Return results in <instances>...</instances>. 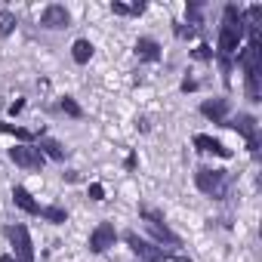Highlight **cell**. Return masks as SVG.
<instances>
[{
    "mask_svg": "<svg viewBox=\"0 0 262 262\" xmlns=\"http://www.w3.org/2000/svg\"><path fill=\"white\" fill-rule=\"evenodd\" d=\"M7 237L13 241V259L16 262H34V244L25 225H7Z\"/></svg>",
    "mask_w": 262,
    "mask_h": 262,
    "instance_id": "obj_1",
    "label": "cell"
},
{
    "mask_svg": "<svg viewBox=\"0 0 262 262\" xmlns=\"http://www.w3.org/2000/svg\"><path fill=\"white\" fill-rule=\"evenodd\" d=\"M194 182H198V188H201L204 194H210V198H222V194H225V173H222V170H207V167H201L198 176H194Z\"/></svg>",
    "mask_w": 262,
    "mask_h": 262,
    "instance_id": "obj_2",
    "label": "cell"
},
{
    "mask_svg": "<svg viewBox=\"0 0 262 262\" xmlns=\"http://www.w3.org/2000/svg\"><path fill=\"white\" fill-rule=\"evenodd\" d=\"M126 244H129V250H133L142 262H164V259H170L161 247H155V244H148V241H142L139 234H133V231H129L126 234Z\"/></svg>",
    "mask_w": 262,
    "mask_h": 262,
    "instance_id": "obj_3",
    "label": "cell"
},
{
    "mask_svg": "<svg viewBox=\"0 0 262 262\" xmlns=\"http://www.w3.org/2000/svg\"><path fill=\"white\" fill-rule=\"evenodd\" d=\"M142 219H145V225H148V231L158 237V241H167V244H173V247H179V234H173L167 225H164V216L158 213V210H142Z\"/></svg>",
    "mask_w": 262,
    "mask_h": 262,
    "instance_id": "obj_4",
    "label": "cell"
},
{
    "mask_svg": "<svg viewBox=\"0 0 262 262\" xmlns=\"http://www.w3.org/2000/svg\"><path fill=\"white\" fill-rule=\"evenodd\" d=\"M225 126L237 129L241 136H247V145H250V151H256V148H259V136H256V117H253V114H237V117L225 120Z\"/></svg>",
    "mask_w": 262,
    "mask_h": 262,
    "instance_id": "obj_5",
    "label": "cell"
},
{
    "mask_svg": "<svg viewBox=\"0 0 262 262\" xmlns=\"http://www.w3.org/2000/svg\"><path fill=\"white\" fill-rule=\"evenodd\" d=\"M10 158H13V164H19V167H25V170H40V167H43L40 148H31V145H16V148H10Z\"/></svg>",
    "mask_w": 262,
    "mask_h": 262,
    "instance_id": "obj_6",
    "label": "cell"
},
{
    "mask_svg": "<svg viewBox=\"0 0 262 262\" xmlns=\"http://www.w3.org/2000/svg\"><path fill=\"white\" fill-rule=\"evenodd\" d=\"M114 241H117L114 225H111V222H99V225L93 228V234H90V250H93V253H105L108 247H114Z\"/></svg>",
    "mask_w": 262,
    "mask_h": 262,
    "instance_id": "obj_7",
    "label": "cell"
},
{
    "mask_svg": "<svg viewBox=\"0 0 262 262\" xmlns=\"http://www.w3.org/2000/svg\"><path fill=\"white\" fill-rule=\"evenodd\" d=\"M241 37H244V25H222V31H219V53L228 59L237 50Z\"/></svg>",
    "mask_w": 262,
    "mask_h": 262,
    "instance_id": "obj_8",
    "label": "cell"
},
{
    "mask_svg": "<svg viewBox=\"0 0 262 262\" xmlns=\"http://www.w3.org/2000/svg\"><path fill=\"white\" fill-rule=\"evenodd\" d=\"M68 22H71V16H68V10L62 4H50L43 10V16H40L43 28H68Z\"/></svg>",
    "mask_w": 262,
    "mask_h": 262,
    "instance_id": "obj_9",
    "label": "cell"
},
{
    "mask_svg": "<svg viewBox=\"0 0 262 262\" xmlns=\"http://www.w3.org/2000/svg\"><path fill=\"white\" fill-rule=\"evenodd\" d=\"M201 114L210 117L213 123H225V114H228V99H213V102H204L201 105Z\"/></svg>",
    "mask_w": 262,
    "mask_h": 262,
    "instance_id": "obj_10",
    "label": "cell"
},
{
    "mask_svg": "<svg viewBox=\"0 0 262 262\" xmlns=\"http://www.w3.org/2000/svg\"><path fill=\"white\" fill-rule=\"evenodd\" d=\"M259 56H262V50H259V40H250L247 43V50L241 53V65H244V71L250 74V71H259Z\"/></svg>",
    "mask_w": 262,
    "mask_h": 262,
    "instance_id": "obj_11",
    "label": "cell"
},
{
    "mask_svg": "<svg viewBox=\"0 0 262 262\" xmlns=\"http://www.w3.org/2000/svg\"><path fill=\"white\" fill-rule=\"evenodd\" d=\"M194 148H201V151H213V155H219V158H231V151H228L219 139L204 136V133H198V136H194Z\"/></svg>",
    "mask_w": 262,
    "mask_h": 262,
    "instance_id": "obj_12",
    "label": "cell"
},
{
    "mask_svg": "<svg viewBox=\"0 0 262 262\" xmlns=\"http://www.w3.org/2000/svg\"><path fill=\"white\" fill-rule=\"evenodd\" d=\"M136 53H139V59H148V62H158L161 59V47L151 37H139L136 40Z\"/></svg>",
    "mask_w": 262,
    "mask_h": 262,
    "instance_id": "obj_13",
    "label": "cell"
},
{
    "mask_svg": "<svg viewBox=\"0 0 262 262\" xmlns=\"http://www.w3.org/2000/svg\"><path fill=\"white\" fill-rule=\"evenodd\" d=\"M13 201H16V207H22L25 213H40V207L34 204V198L28 194V188H22V185H16L13 188Z\"/></svg>",
    "mask_w": 262,
    "mask_h": 262,
    "instance_id": "obj_14",
    "label": "cell"
},
{
    "mask_svg": "<svg viewBox=\"0 0 262 262\" xmlns=\"http://www.w3.org/2000/svg\"><path fill=\"white\" fill-rule=\"evenodd\" d=\"M71 56H74V62H77V65H86V62H90V56H93V43H90V40H74Z\"/></svg>",
    "mask_w": 262,
    "mask_h": 262,
    "instance_id": "obj_15",
    "label": "cell"
},
{
    "mask_svg": "<svg viewBox=\"0 0 262 262\" xmlns=\"http://www.w3.org/2000/svg\"><path fill=\"white\" fill-rule=\"evenodd\" d=\"M40 155L43 158H53V161H65V148L56 139H40Z\"/></svg>",
    "mask_w": 262,
    "mask_h": 262,
    "instance_id": "obj_16",
    "label": "cell"
},
{
    "mask_svg": "<svg viewBox=\"0 0 262 262\" xmlns=\"http://www.w3.org/2000/svg\"><path fill=\"white\" fill-rule=\"evenodd\" d=\"M16 31V16L10 13V10H0V34H13Z\"/></svg>",
    "mask_w": 262,
    "mask_h": 262,
    "instance_id": "obj_17",
    "label": "cell"
},
{
    "mask_svg": "<svg viewBox=\"0 0 262 262\" xmlns=\"http://www.w3.org/2000/svg\"><path fill=\"white\" fill-rule=\"evenodd\" d=\"M247 96H250V102H259V71L247 74Z\"/></svg>",
    "mask_w": 262,
    "mask_h": 262,
    "instance_id": "obj_18",
    "label": "cell"
},
{
    "mask_svg": "<svg viewBox=\"0 0 262 262\" xmlns=\"http://www.w3.org/2000/svg\"><path fill=\"white\" fill-rule=\"evenodd\" d=\"M222 25H244V13L234 7V4H228L225 7V22Z\"/></svg>",
    "mask_w": 262,
    "mask_h": 262,
    "instance_id": "obj_19",
    "label": "cell"
},
{
    "mask_svg": "<svg viewBox=\"0 0 262 262\" xmlns=\"http://www.w3.org/2000/svg\"><path fill=\"white\" fill-rule=\"evenodd\" d=\"M40 216H43V219H50V222H56V225H59V222H65V219H68V216H65V210H62V207H43V210H40Z\"/></svg>",
    "mask_w": 262,
    "mask_h": 262,
    "instance_id": "obj_20",
    "label": "cell"
},
{
    "mask_svg": "<svg viewBox=\"0 0 262 262\" xmlns=\"http://www.w3.org/2000/svg\"><path fill=\"white\" fill-rule=\"evenodd\" d=\"M4 133L16 136V139H22V142H31V139H34V136L28 133V129H22V126H13V123H4Z\"/></svg>",
    "mask_w": 262,
    "mask_h": 262,
    "instance_id": "obj_21",
    "label": "cell"
},
{
    "mask_svg": "<svg viewBox=\"0 0 262 262\" xmlns=\"http://www.w3.org/2000/svg\"><path fill=\"white\" fill-rule=\"evenodd\" d=\"M62 111H65V114H71V117H80V114H83V111H80V105H77L71 96H65V99H62Z\"/></svg>",
    "mask_w": 262,
    "mask_h": 262,
    "instance_id": "obj_22",
    "label": "cell"
},
{
    "mask_svg": "<svg viewBox=\"0 0 262 262\" xmlns=\"http://www.w3.org/2000/svg\"><path fill=\"white\" fill-rule=\"evenodd\" d=\"M90 198H93V201H105V188H102L99 182H93V185H90Z\"/></svg>",
    "mask_w": 262,
    "mask_h": 262,
    "instance_id": "obj_23",
    "label": "cell"
},
{
    "mask_svg": "<svg viewBox=\"0 0 262 262\" xmlns=\"http://www.w3.org/2000/svg\"><path fill=\"white\" fill-rule=\"evenodd\" d=\"M194 56H198V59H210V56H213V50H210L207 43H201V47L194 50Z\"/></svg>",
    "mask_w": 262,
    "mask_h": 262,
    "instance_id": "obj_24",
    "label": "cell"
},
{
    "mask_svg": "<svg viewBox=\"0 0 262 262\" xmlns=\"http://www.w3.org/2000/svg\"><path fill=\"white\" fill-rule=\"evenodd\" d=\"M111 10H114L117 16H133V13H129V7H126V4H111Z\"/></svg>",
    "mask_w": 262,
    "mask_h": 262,
    "instance_id": "obj_25",
    "label": "cell"
},
{
    "mask_svg": "<svg viewBox=\"0 0 262 262\" xmlns=\"http://www.w3.org/2000/svg\"><path fill=\"white\" fill-rule=\"evenodd\" d=\"M22 108H25V102H22V99H19V102H13V105H10V111H13V114H19V111H22Z\"/></svg>",
    "mask_w": 262,
    "mask_h": 262,
    "instance_id": "obj_26",
    "label": "cell"
},
{
    "mask_svg": "<svg viewBox=\"0 0 262 262\" xmlns=\"http://www.w3.org/2000/svg\"><path fill=\"white\" fill-rule=\"evenodd\" d=\"M194 86H198V83H194V80H182V90H185V93H191V90H194Z\"/></svg>",
    "mask_w": 262,
    "mask_h": 262,
    "instance_id": "obj_27",
    "label": "cell"
},
{
    "mask_svg": "<svg viewBox=\"0 0 262 262\" xmlns=\"http://www.w3.org/2000/svg\"><path fill=\"white\" fill-rule=\"evenodd\" d=\"M0 262H16V259L13 256H0Z\"/></svg>",
    "mask_w": 262,
    "mask_h": 262,
    "instance_id": "obj_28",
    "label": "cell"
}]
</instances>
